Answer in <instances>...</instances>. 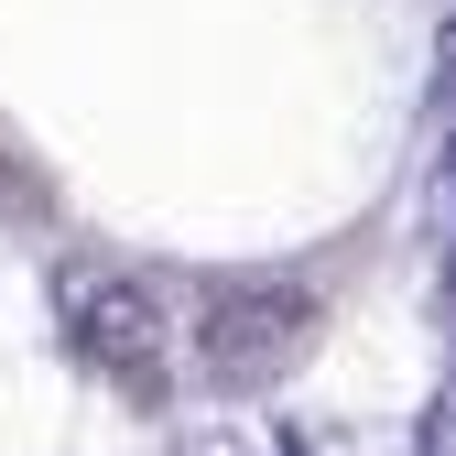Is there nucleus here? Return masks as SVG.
Returning a JSON list of instances; mask_svg holds the SVG:
<instances>
[{
  "label": "nucleus",
  "mask_w": 456,
  "mask_h": 456,
  "mask_svg": "<svg viewBox=\"0 0 456 456\" xmlns=\"http://www.w3.org/2000/svg\"><path fill=\"white\" fill-rule=\"evenodd\" d=\"M77 348H87V359H109L120 380H142V391H152V305L131 294V282H98V294L77 282Z\"/></svg>",
  "instance_id": "f03ea898"
},
{
  "label": "nucleus",
  "mask_w": 456,
  "mask_h": 456,
  "mask_svg": "<svg viewBox=\"0 0 456 456\" xmlns=\"http://www.w3.org/2000/svg\"><path fill=\"white\" fill-rule=\"evenodd\" d=\"M305 326H315L305 294H217V315H207V370L250 391L282 359H305Z\"/></svg>",
  "instance_id": "f257e3e1"
}]
</instances>
